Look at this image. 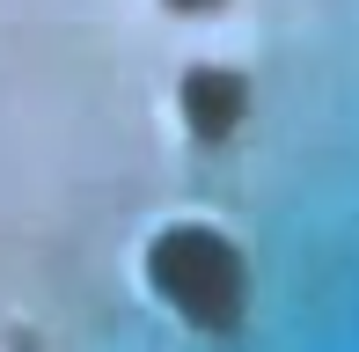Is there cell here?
Segmentation results:
<instances>
[{
  "label": "cell",
  "mask_w": 359,
  "mask_h": 352,
  "mask_svg": "<svg viewBox=\"0 0 359 352\" xmlns=\"http://www.w3.org/2000/svg\"><path fill=\"white\" fill-rule=\"evenodd\" d=\"M147 286L161 309H176L191 330H235L250 309V264L220 228H161L147 250Z\"/></svg>",
  "instance_id": "1"
},
{
  "label": "cell",
  "mask_w": 359,
  "mask_h": 352,
  "mask_svg": "<svg viewBox=\"0 0 359 352\" xmlns=\"http://www.w3.org/2000/svg\"><path fill=\"white\" fill-rule=\"evenodd\" d=\"M176 95H184V125L198 140H227L242 118H250V81L227 74V67H191Z\"/></svg>",
  "instance_id": "2"
},
{
  "label": "cell",
  "mask_w": 359,
  "mask_h": 352,
  "mask_svg": "<svg viewBox=\"0 0 359 352\" xmlns=\"http://www.w3.org/2000/svg\"><path fill=\"white\" fill-rule=\"evenodd\" d=\"M176 15H205V8H220V0H169Z\"/></svg>",
  "instance_id": "3"
}]
</instances>
